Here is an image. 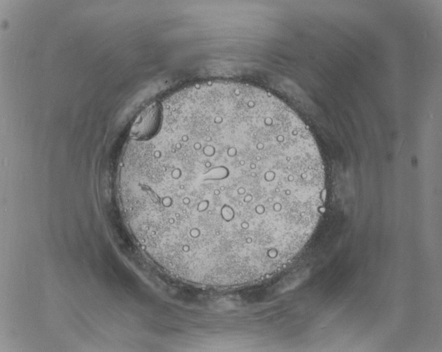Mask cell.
Masks as SVG:
<instances>
[{"label":"cell","instance_id":"obj_1","mask_svg":"<svg viewBox=\"0 0 442 352\" xmlns=\"http://www.w3.org/2000/svg\"><path fill=\"white\" fill-rule=\"evenodd\" d=\"M162 117L161 105L153 103L136 118L130 131V136L138 141H146L157 132Z\"/></svg>","mask_w":442,"mask_h":352}]
</instances>
